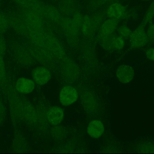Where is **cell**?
<instances>
[{
	"mask_svg": "<svg viewBox=\"0 0 154 154\" xmlns=\"http://www.w3.org/2000/svg\"><path fill=\"white\" fill-rule=\"evenodd\" d=\"M20 95H11L9 99V104L11 111L14 115L18 119L23 120H28L30 117V106L29 103L20 97Z\"/></svg>",
	"mask_w": 154,
	"mask_h": 154,
	"instance_id": "obj_1",
	"label": "cell"
},
{
	"mask_svg": "<svg viewBox=\"0 0 154 154\" xmlns=\"http://www.w3.org/2000/svg\"><path fill=\"white\" fill-rule=\"evenodd\" d=\"M146 26L139 24L132 31L128 38V43L130 48L134 49H140L147 45L149 41L146 31Z\"/></svg>",
	"mask_w": 154,
	"mask_h": 154,
	"instance_id": "obj_2",
	"label": "cell"
},
{
	"mask_svg": "<svg viewBox=\"0 0 154 154\" xmlns=\"http://www.w3.org/2000/svg\"><path fill=\"white\" fill-rule=\"evenodd\" d=\"M106 14L108 18L119 21L127 17L128 10L123 4L119 2H114L107 7Z\"/></svg>",
	"mask_w": 154,
	"mask_h": 154,
	"instance_id": "obj_3",
	"label": "cell"
},
{
	"mask_svg": "<svg viewBox=\"0 0 154 154\" xmlns=\"http://www.w3.org/2000/svg\"><path fill=\"white\" fill-rule=\"evenodd\" d=\"M11 27L18 34H24L26 32L25 23L20 11L10 13L7 14Z\"/></svg>",
	"mask_w": 154,
	"mask_h": 154,
	"instance_id": "obj_4",
	"label": "cell"
},
{
	"mask_svg": "<svg viewBox=\"0 0 154 154\" xmlns=\"http://www.w3.org/2000/svg\"><path fill=\"white\" fill-rule=\"evenodd\" d=\"M119 25V21L114 19L108 18L103 21L99 29V34L101 39L108 38L116 33Z\"/></svg>",
	"mask_w": 154,
	"mask_h": 154,
	"instance_id": "obj_5",
	"label": "cell"
},
{
	"mask_svg": "<svg viewBox=\"0 0 154 154\" xmlns=\"http://www.w3.org/2000/svg\"><path fill=\"white\" fill-rule=\"evenodd\" d=\"M78 98V93L76 90L70 86L64 87L60 93V101L62 105L66 106L75 103Z\"/></svg>",
	"mask_w": 154,
	"mask_h": 154,
	"instance_id": "obj_6",
	"label": "cell"
},
{
	"mask_svg": "<svg viewBox=\"0 0 154 154\" xmlns=\"http://www.w3.org/2000/svg\"><path fill=\"white\" fill-rule=\"evenodd\" d=\"M12 53L14 58L19 64L23 65L29 64V54L24 47L20 42L13 44Z\"/></svg>",
	"mask_w": 154,
	"mask_h": 154,
	"instance_id": "obj_7",
	"label": "cell"
},
{
	"mask_svg": "<svg viewBox=\"0 0 154 154\" xmlns=\"http://www.w3.org/2000/svg\"><path fill=\"white\" fill-rule=\"evenodd\" d=\"M35 87V82L33 80L26 77L19 78L15 82V90L19 94H30L33 91Z\"/></svg>",
	"mask_w": 154,
	"mask_h": 154,
	"instance_id": "obj_8",
	"label": "cell"
},
{
	"mask_svg": "<svg viewBox=\"0 0 154 154\" xmlns=\"http://www.w3.org/2000/svg\"><path fill=\"white\" fill-rule=\"evenodd\" d=\"M116 77L121 83L127 84L133 80L134 77V72L131 66L122 65L119 66L117 70Z\"/></svg>",
	"mask_w": 154,
	"mask_h": 154,
	"instance_id": "obj_9",
	"label": "cell"
},
{
	"mask_svg": "<svg viewBox=\"0 0 154 154\" xmlns=\"http://www.w3.org/2000/svg\"><path fill=\"white\" fill-rule=\"evenodd\" d=\"M32 75L33 81L40 86L45 85L51 79L50 71L42 67H38L33 69Z\"/></svg>",
	"mask_w": 154,
	"mask_h": 154,
	"instance_id": "obj_10",
	"label": "cell"
},
{
	"mask_svg": "<svg viewBox=\"0 0 154 154\" xmlns=\"http://www.w3.org/2000/svg\"><path fill=\"white\" fill-rule=\"evenodd\" d=\"M64 118V111L62 108L59 107L51 108L47 114L48 121L53 125H57L60 124Z\"/></svg>",
	"mask_w": 154,
	"mask_h": 154,
	"instance_id": "obj_11",
	"label": "cell"
},
{
	"mask_svg": "<svg viewBox=\"0 0 154 154\" xmlns=\"http://www.w3.org/2000/svg\"><path fill=\"white\" fill-rule=\"evenodd\" d=\"M104 124L99 120H93L88 125V134L94 138H97L101 137L104 133Z\"/></svg>",
	"mask_w": 154,
	"mask_h": 154,
	"instance_id": "obj_12",
	"label": "cell"
},
{
	"mask_svg": "<svg viewBox=\"0 0 154 154\" xmlns=\"http://www.w3.org/2000/svg\"><path fill=\"white\" fill-rule=\"evenodd\" d=\"M82 97V105L86 111L90 112L95 111L97 106L94 97L90 93H85Z\"/></svg>",
	"mask_w": 154,
	"mask_h": 154,
	"instance_id": "obj_13",
	"label": "cell"
},
{
	"mask_svg": "<svg viewBox=\"0 0 154 154\" xmlns=\"http://www.w3.org/2000/svg\"><path fill=\"white\" fill-rule=\"evenodd\" d=\"M154 19V0H152L146 9L141 23L146 26L153 22Z\"/></svg>",
	"mask_w": 154,
	"mask_h": 154,
	"instance_id": "obj_14",
	"label": "cell"
},
{
	"mask_svg": "<svg viewBox=\"0 0 154 154\" xmlns=\"http://www.w3.org/2000/svg\"><path fill=\"white\" fill-rule=\"evenodd\" d=\"M132 31L133 30L130 26L124 24L119 25L116 33L117 35L127 40L130 37Z\"/></svg>",
	"mask_w": 154,
	"mask_h": 154,
	"instance_id": "obj_15",
	"label": "cell"
},
{
	"mask_svg": "<svg viewBox=\"0 0 154 154\" xmlns=\"http://www.w3.org/2000/svg\"><path fill=\"white\" fill-rule=\"evenodd\" d=\"M9 19L7 14L0 11V35H3L10 27Z\"/></svg>",
	"mask_w": 154,
	"mask_h": 154,
	"instance_id": "obj_16",
	"label": "cell"
},
{
	"mask_svg": "<svg viewBox=\"0 0 154 154\" xmlns=\"http://www.w3.org/2000/svg\"><path fill=\"white\" fill-rule=\"evenodd\" d=\"M4 56L0 54V88L4 86L6 81V73Z\"/></svg>",
	"mask_w": 154,
	"mask_h": 154,
	"instance_id": "obj_17",
	"label": "cell"
},
{
	"mask_svg": "<svg viewBox=\"0 0 154 154\" xmlns=\"http://www.w3.org/2000/svg\"><path fill=\"white\" fill-rule=\"evenodd\" d=\"M146 35L149 42H154V23L153 22L146 25Z\"/></svg>",
	"mask_w": 154,
	"mask_h": 154,
	"instance_id": "obj_18",
	"label": "cell"
},
{
	"mask_svg": "<svg viewBox=\"0 0 154 154\" xmlns=\"http://www.w3.org/2000/svg\"><path fill=\"white\" fill-rule=\"evenodd\" d=\"M6 116V109L3 103L0 100V124L4 121Z\"/></svg>",
	"mask_w": 154,
	"mask_h": 154,
	"instance_id": "obj_19",
	"label": "cell"
},
{
	"mask_svg": "<svg viewBox=\"0 0 154 154\" xmlns=\"http://www.w3.org/2000/svg\"><path fill=\"white\" fill-rule=\"evenodd\" d=\"M6 49V43L3 35H0V54L4 55Z\"/></svg>",
	"mask_w": 154,
	"mask_h": 154,
	"instance_id": "obj_20",
	"label": "cell"
},
{
	"mask_svg": "<svg viewBox=\"0 0 154 154\" xmlns=\"http://www.w3.org/2000/svg\"><path fill=\"white\" fill-rule=\"evenodd\" d=\"M145 54L148 59L154 61V47H150L146 49Z\"/></svg>",
	"mask_w": 154,
	"mask_h": 154,
	"instance_id": "obj_21",
	"label": "cell"
},
{
	"mask_svg": "<svg viewBox=\"0 0 154 154\" xmlns=\"http://www.w3.org/2000/svg\"><path fill=\"white\" fill-rule=\"evenodd\" d=\"M141 2H150L152 1V0H140Z\"/></svg>",
	"mask_w": 154,
	"mask_h": 154,
	"instance_id": "obj_22",
	"label": "cell"
},
{
	"mask_svg": "<svg viewBox=\"0 0 154 154\" xmlns=\"http://www.w3.org/2000/svg\"><path fill=\"white\" fill-rule=\"evenodd\" d=\"M153 22L154 23V19L153 21Z\"/></svg>",
	"mask_w": 154,
	"mask_h": 154,
	"instance_id": "obj_23",
	"label": "cell"
},
{
	"mask_svg": "<svg viewBox=\"0 0 154 154\" xmlns=\"http://www.w3.org/2000/svg\"><path fill=\"white\" fill-rule=\"evenodd\" d=\"M1 1H2V0H0V3H1Z\"/></svg>",
	"mask_w": 154,
	"mask_h": 154,
	"instance_id": "obj_24",
	"label": "cell"
}]
</instances>
